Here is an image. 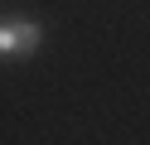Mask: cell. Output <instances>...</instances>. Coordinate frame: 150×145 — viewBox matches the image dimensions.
Returning a JSON list of instances; mask_svg holds the SVG:
<instances>
[{"label":"cell","mask_w":150,"mask_h":145,"mask_svg":"<svg viewBox=\"0 0 150 145\" xmlns=\"http://www.w3.org/2000/svg\"><path fill=\"white\" fill-rule=\"evenodd\" d=\"M44 29L34 19H0V58H29L39 48Z\"/></svg>","instance_id":"1"}]
</instances>
